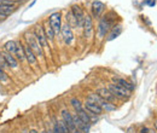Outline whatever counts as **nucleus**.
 <instances>
[{
	"label": "nucleus",
	"instance_id": "nucleus-1",
	"mask_svg": "<svg viewBox=\"0 0 157 133\" xmlns=\"http://www.w3.org/2000/svg\"><path fill=\"white\" fill-rule=\"evenodd\" d=\"M25 40H27V45L32 49V51L35 53L36 57H42L44 56V51H42V46L40 45L38 39L34 37V34H25Z\"/></svg>",
	"mask_w": 157,
	"mask_h": 133
},
{
	"label": "nucleus",
	"instance_id": "nucleus-2",
	"mask_svg": "<svg viewBox=\"0 0 157 133\" xmlns=\"http://www.w3.org/2000/svg\"><path fill=\"white\" fill-rule=\"evenodd\" d=\"M110 14H111V12H110ZM110 14L104 15V16L100 18V22H99V25H98L99 38H104V37L106 35V33L110 30L111 25H113V21L110 19Z\"/></svg>",
	"mask_w": 157,
	"mask_h": 133
},
{
	"label": "nucleus",
	"instance_id": "nucleus-3",
	"mask_svg": "<svg viewBox=\"0 0 157 133\" xmlns=\"http://www.w3.org/2000/svg\"><path fill=\"white\" fill-rule=\"evenodd\" d=\"M108 88H109V91L113 93V95L115 96V98H118V99H128L129 98V91H127L126 88H123V87H121V86H118V85H115V84H110L109 86H108Z\"/></svg>",
	"mask_w": 157,
	"mask_h": 133
},
{
	"label": "nucleus",
	"instance_id": "nucleus-4",
	"mask_svg": "<svg viewBox=\"0 0 157 133\" xmlns=\"http://www.w3.org/2000/svg\"><path fill=\"white\" fill-rule=\"evenodd\" d=\"M62 120L64 121V123L67 125V127H68V130H69V132L70 133H78V128H76V126H75V123H74V120H73V115L70 114L67 109H63L62 110Z\"/></svg>",
	"mask_w": 157,
	"mask_h": 133
},
{
	"label": "nucleus",
	"instance_id": "nucleus-5",
	"mask_svg": "<svg viewBox=\"0 0 157 133\" xmlns=\"http://www.w3.org/2000/svg\"><path fill=\"white\" fill-rule=\"evenodd\" d=\"M48 23L51 25V28L53 29L55 34L58 35L60 33V28H62V23H60V14L59 12H55L50 16L48 18Z\"/></svg>",
	"mask_w": 157,
	"mask_h": 133
},
{
	"label": "nucleus",
	"instance_id": "nucleus-6",
	"mask_svg": "<svg viewBox=\"0 0 157 133\" xmlns=\"http://www.w3.org/2000/svg\"><path fill=\"white\" fill-rule=\"evenodd\" d=\"M83 37L86 39H91L93 35V22L92 17L88 15H85V21H83Z\"/></svg>",
	"mask_w": 157,
	"mask_h": 133
},
{
	"label": "nucleus",
	"instance_id": "nucleus-7",
	"mask_svg": "<svg viewBox=\"0 0 157 133\" xmlns=\"http://www.w3.org/2000/svg\"><path fill=\"white\" fill-rule=\"evenodd\" d=\"M34 37L38 39V41L40 42V45L42 47H48V41L46 38V34L44 32V27L42 25H36L34 29Z\"/></svg>",
	"mask_w": 157,
	"mask_h": 133
},
{
	"label": "nucleus",
	"instance_id": "nucleus-8",
	"mask_svg": "<svg viewBox=\"0 0 157 133\" xmlns=\"http://www.w3.org/2000/svg\"><path fill=\"white\" fill-rule=\"evenodd\" d=\"M60 33L63 35V40L67 45H70L74 40V34H73V30H71V27L69 24H63L62 28H60Z\"/></svg>",
	"mask_w": 157,
	"mask_h": 133
},
{
	"label": "nucleus",
	"instance_id": "nucleus-9",
	"mask_svg": "<svg viewBox=\"0 0 157 133\" xmlns=\"http://www.w3.org/2000/svg\"><path fill=\"white\" fill-rule=\"evenodd\" d=\"M71 14L76 19V23H78V28H82L83 25V21H85V14H83V10L78 6V5H74L71 7Z\"/></svg>",
	"mask_w": 157,
	"mask_h": 133
},
{
	"label": "nucleus",
	"instance_id": "nucleus-10",
	"mask_svg": "<svg viewBox=\"0 0 157 133\" xmlns=\"http://www.w3.org/2000/svg\"><path fill=\"white\" fill-rule=\"evenodd\" d=\"M97 95H98L99 97H101L104 100L109 102V103H114V102L116 100L115 96L113 95V93L109 91V88H106V87H101V88H98V90H97Z\"/></svg>",
	"mask_w": 157,
	"mask_h": 133
},
{
	"label": "nucleus",
	"instance_id": "nucleus-11",
	"mask_svg": "<svg viewBox=\"0 0 157 133\" xmlns=\"http://www.w3.org/2000/svg\"><path fill=\"white\" fill-rule=\"evenodd\" d=\"M85 108H86V110L88 113H91V114L93 115H101V113H103V109L99 107L98 104H94V103H92L90 100H86Z\"/></svg>",
	"mask_w": 157,
	"mask_h": 133
},
{
	"label": "nucleus",
	"instance_id": "nucleus-12",
	"mask_svg": "<svg viewBox=\"0 0 157 133\" xmlns=\"http://www.w3.org/2000/svg\"><path fill=\"white\" fill-rule=\"evenodd\" d=\"M104 10H105V5L101 1H93L92 2V12H93V16L96 18H99L101 16Z\"/></svg>",
	"mask_w": 157,
	"mask_h": 133
},
{
	"label": "nucleus",
	"instance_id": "nucleus-13",
	"mask_svg": "<svg viewBox=\"0 0 157 133\" xmlns=\"http://www.w3.org/2000/svg\"><path fill=\"white\" fill-rule=\"evenodd\" d=\"M113 81L115 82V85H118V86H121V87L126 88V90H127V91H129V92H132V91L134 90V86H133L132 84H129L128 81H126L124 79H121V77H116V76H114V77H113Z\"/></svg>",
	"mask_w": 157,
	"mask_h": 133
},
{
	"label": "nucleus",
	"instance_id": "nucleus-14",
	"mask_svg": "<svg viewBox=\"0 0 157 133\" xmlns=\"http://www.w3.org/2000/svg\"><path fill=\"white\" fill-rule=\"evenodd\" d=\"M24 56L29 64H35L38 61V57L35 56V53L32 51V49L28 45H24Z\"/></svg>",
	"mask_w": 157,
	"mask_h": 133
},
{
	"label": "nucleus",
	"instance_id": "nucleus-15",
	"mask_svg": "<svg viewBox=\"0 0 157 133\" xmlns=\"http://www.w3.org/2000/svg\"><path fill=\"white\" fill-rule=\"evenodd\" d=\"M2 56H4V59H5L7 67H10V68H12V69H15V68L18 67V61L16 59V57H15L13 55L6 52V53H2Z\"/></svg>",
	"mask_w": 157,
	"mask_h": 133
},
{
	"label": "nucleus",
	"instance_id": "nucleus-16",
	"mask_svg": "<svg viewBox=\"0 0 157 133\" xmlns=\"http://www.w3.org/2000/svg\"><path fill=\"white\" fill-rule=\"evenodd\" d=\"M73 120H74V123H75L78 131H81V132H88V126H90V125L85 123V122L78 116V114L73 115Z\"/></svg>",
	"mask_w": 157,
	"mask_h": 133
},
{
	"label": "nucleus",
	"instance_id": "nucleus-17",
	"mask_svg": "<svg viewBox=\"0 0 157 133\" xmlns=\"http://www.w3.org/2000/svg\"><path fill=\"white\" fill-rule=\"evenodd\" d=\"M44 32H45V34H46V38L47 40H50V41H53L55 40V32H53V29L51 28V25H50V23L48 22H46L45 24H44Z\"/></svg>",
	"mask_w": 157,
	"mask_h": 133
},
{
	"label": "nucleus",
	"instance_id": "nucleus-18",
	"mask_svg": "<svg viewBox=\"0 0 157 133\" xmlns=\"http://www.w3.org/2000/svg\"><path fill=\"white\" fill-rule=\"evenodd\" d=\"M16 49H17V41H15V40H10L5 44V50L7 51V53H11L15 56Z\"/></svg>",
	"mask_w": 157,
	"mask_h": 133
},
{
	"label": "nucleus",
	"instance_id": "nucleus-19",
	"mask_svg": "<svg viewBox=\"0 0 157 133\" xmlns=\"http://www.w3.org/2000/svg\"><path fill=\"white\" fill-rule=\"evenodd\" d=\"M87 100H90V102H92V103H94V104H98L100 108H101V105L105 103V100H104L101 97H99L97 93H90Z\"/></svg>",
	"mask_w": 157,
	"mask_h": 133
},
{
	"label": "nucleus",
	"instance_id": "nucleus-20",
	"mask_svg": "<svg viewBox=\"0 0 157 133\" xmlns=\"http://www.w3.org/2000/svg\"><path fill=\"white\" fill-rule=\"evenodd\" d=\"M15 56H16V59L20 61V62L25 59V56H24V46L21 42H17V49H16Z\"/></svg>",
	"mask_w": 157,
	"mask_h": 133
},
{
	"label": "nucleus",
	"instance_id": "nucleus-21",
	"mask_svg": "<svg viewBox=\"0 0 157 133\" xmlns=\"http://www.w3.org/2000/svg\"><path fill=\"white\" fill-rule=\"evenodd\" d=\"M76 114L78 116L85 122V123H87V125H90V122H91V119H90V115L87 114V110H85L83 108H81L80 110L76 111Z\"/></svg>",
	"mask_w": 157,
	"mask_h": 133
},
{
	"label": "nucleus",
	"instance_id": "nucleus-22",
	"mask_svg": "<svg viewBox=\"0 0 157 133\" xmlns=\"http://www.w3.org/2000/svg\"><path fill=\"white\" fill-rule=\"evenodd\" d=\"M65 18H67V24H69L70 27H78V23H76V19H75V17L73 16V14H71V11L67 14V16H65Z\"/></svg>",
	"mask_w": 157,
	"mask_h": 133
},
{
	"label": "nucleus",
	"instance_id": "nucleus-23",
	"mask_svg": "<svg viewBox=\"0 0 157 133\" xmlns=\"http://www.w3.org/2000/svg\"><path fill=\"white\" fill-rule=\"evenodd\" d=\"M13 7L12 6H6V5H0V15L1 16H7L12 12Z\"/></svg>",
	"mask_w": 157,
	"mask_h": 133
},
{
	"label": "nucleus",
	"instance_id": "nucleus-24",
	"mask_svg": "<svg viewBox=\"0 0 157 133\" xmlns=\"http://www.w3.org/2000/svg\"><path fill=\"white\" fill-rule=\"evenodd\" d=\"M122 32V28H121V25H115V28H114V30L111 32V34L109 35V38L108 40H113V39L117 38L118 35H120V33Z\"/></svg>",
	"mask_w": 157,
	"mask_h": 133
},
{
	"label": "nucleus",
	"instance_id": "nucleus-25",
	"mask_svg": "<svg viewBox=\"0 0 157 133\" xmlns=\"http://www.w3.org/2000/svg\"><path fill=\"white\" fill-rule=\"evenodd\" d=\"M70 104L73 105V108L75 109V111H78V110H80V109L82 108V104H81V102L78 100V98H71Z\"/></svg>",
	"mask_w": 157,
	"mask_h": 133
},
{
	"label": "nucleus",
	"instance_id": "nucleus-26",
	"mask_svg": "<svg viewBox=\"0 0 157 133\" xmlns=\"http://www.w3.org/2000/svg\"><path fill=\"white\" fill-rule=\"evenodd\" d=\"M58 125H59V128H60V131L63 133H70L69 132V130H68V127H67V125L64 123V121L62 120V121H58Z\"/></svg>",
	"mask_w": 157,
	"mask_h": 133
},
{
	"label": "nucleus",
	"instance_id": "nucleus-27",
	"mask_svg": "<svg viewBox=\"0 0 157 133\" xmlns=\"http://www.w3.org/2000/svg\"><path fill=\"white\" fill-rule=\"evenodd\" d=\"M7 75H6V73L4 72V69L2 68H0V81L1 82H5V81H7Z\"/></svg>",
	"mask_w": 157,
	"mask_h": 133
},
{
	"label": "nucleus",
	"instance_id": "nucleus-28",
	"mask_svg": "<svg viewBox=\"0 0 157 133\" xmlns=\"http://www.w3.org/2000/svg\"><path fill=\"white\" fill-rule=\"evenodd\" d=\"M0 5H6V6H12V7H15V4L11 2V1H9V0H0Z\"/></svg>",
	"mask_w": 157,
	"mask_h": 133
},
{
	"label": "nucleus",
	"instance_id": "nucleus-29",
	"mask_svg": "<svg viewBox=\"0 0 157 133\" xmlns=\"http://www.w3.org/2000/svg\"><path fill=\"white\" fill-rule=\"evenodd\" d=\"M5 67H7L6 65V62H5V59H4V56H2V53H0V68H5Z\"/></svg>",
	"mask_w": 157,
	"mask_h": 133
},
{
	"label": "nucleus",
	"instance_id": "nucleus-30",
	"mask_svg": "<svg viewBox=\"0 0 157 133\" xmlns=\"http://www.w3.org/2000/svg\"><path fill=\"white\" fill-rule=\"evenodd\" d=\"M29 133H38V131H36V130H30Z\"/></svg>",
	"mask_w": 157,
	"mask_h": 133
},
{
	"label": "nucleus",
	"instance_id": "nucleus-31",
	"mask_svg": "<svg viewBox=\"0 0 157 133\" xmlns=\"http://www.w3.org/2000/svg\"><path fill=\"white\" fill-rule=\"evenodd\" d=\"M147 133H156L154 130H147Z\"/></svg>",
	"mask_w": 157,
	"mask_h": 133
},
{
	"label": "nucleus",
	"instance_id": "nucleus-32",
	"mask_svg": "<svg viewBox=\"0 0 157 133\" xmlns=\"http://www.w3.org/2000/svg\"><path fill=\"white\" fill-rule=\"evenodd\" d=\"M128 133H132V128H128V131H127Z\"/></svg>",
	"mask_w": 157,
	"mask_h": 133
},
{
	"label": "nucleus",
	"instance_id": "nucleus-33",
	"mask_svg": "<svg viewBox=\"0 0 157 133\" xmlns=\"http://www.w3.org/2000/svg\"><path fill=\"white\" fill-rule=\"evenodd\" d=\"M46 133H53V131H46Z\"/></svg>",
	"mask_w": 157,
	"mask_h": 133
},
{
	"label": "nucleus",
	"instance_id": "nucleus-34",
	"mask_svg": "<svg viewBox=\"0 0 157 133\" xmlns=\"http://www.w3.org/2000/svg\"><path fill=\"white\" fill-rule=\"evenodd\" d=\"M22 133H29L28 131H24V132H22Z\"/></svg>",
	"mask_w": 157,
	"mask_h": 133
},
{
	"label": "nucleus",
	"instance_id": "nucleus-35",
	"mask_svg": "<svg viewBox=\"0 0 157 133\" xmlns=\"http://www.w3.org/2000/svg\"><path fill=\"white\" fill-rule=\"evenodd\" d=\"M41 133H46V131H42V132H41Z\"/></svg>",
	"mask_w": 157,
	"mask_h": 133
},
{
	"label": "nucleus",
	"instance_id": "nucleus-36",
	"mask_svg": "<svg viewBox=\"0 0 157 133\" xmlns=\"http://www.w3.org/2000/svg\"><path fill=\"white\" fill-rule=\"evenodd\" d=\"M9 1H15V0H9Z\"/></svg>",
	"mask_w": 157,
	"mask_h": 133
},
{
	"label": "nucleus",
	"instance_id": "nucleus-37",
	"mask_svg": "<svg viewBox=\"0 0 157 133\" xmlns=\"http://www.w3.org/2000/svg\"><path fill=\"white\" fill-rule=\"evenodd\" d=\"M0 17H4V16H1V15H0Z\"/></svg>",
	"mask_w": 157,
	"mask_h": 133
}]
</instances>
